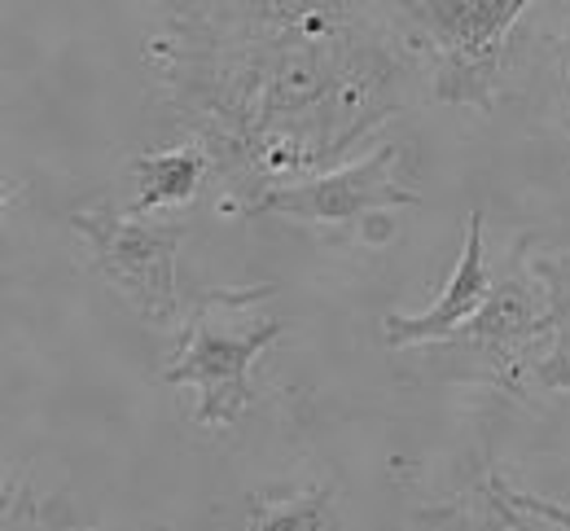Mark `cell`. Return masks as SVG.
<instances>
[{
  "label": "cell",
  "mask_w": 570,
  "mask_h": 531,
  "mask_svg": "<svg viewBox=\"0 0 570 531\" xmlns=\"http://www.w3.org/2000/svg\"><path fill=\"white\" fill-rule=\"evenodd\" d=\"M132 167V185L137 198L128 203V216H154V212H176L189 207L207 176H215V158L207 154V146L185 141L171 150H141L128 158Z\"/></svg>",
  "instance_id": "9c48e42d"
},
{
  "label": "cell",
  "mask_w": 570,
  "mask_h": 531,
  "mask_svg": "<svg viewBox=\"0 0 570 531\" xmlns=\"http://www.w3.org/2000/svg\"><path fill=\"white\" fill-rule=\"evenodd\" d=\"M0 531H92L71 514L67 496H40L27 479L22 488H9Z\"/></svg>",
  "instance_id": "8fae6325"
},
{
  "label": "cell",
  "mask_w": 570,
  "mask_h": 531,
  "mask_svg": "<svg viewBox=\"0 0 570 531\" xmlns=\"http://www.w3.org/2000/svg\"><path fill=\"white\" fill-rule=\"evenodd\" d=\"M535 264L540 273L549 277L553 295H558V307H562V321H567V343H570V250H535Z\"/></svg>",
  "instance_id": "7c38bea8"
},
{
  "label": "cell",
  "mask_w": 570,
  "mask_h": 531,
  "mask_svg": "<svg viewBox=\"0 0 570 531\" xmlns=\"http://www.w3.org/2000/svg\"><path fill=\"white\" fill-rule=\"evenodd\" d=\"M67 225L83 237L92 268L145 325L171 330L180 321V291H176V250L185 242L180 220L119 216L110 207H75Z\"/></svg>",
  "instance_id": "8992f818"
},
{
  "label": "cell",
  "mask_w": 570,
  "mask_h": 531,
  "mask_svg": "<svg viewBox=\"0 0 570 531\" xmlns=\"http://www.w3.org/2000/svg\"><path fill=\"white\" fill-rule=\"evenodd\" d=\"M404 163H409V150L400 141H382L368 154L338 163L312 180H294V185L259 194L242 212V220L282 216L294 225L334 228L364 246H382L391 237V212L422 207V194L413 176L404 171Z\"/></svg>",
  "instance_id": "5b68a950"
},
{
  "label": "cell",
  "mask_w": 570,
  "mask_h": 531,
  "mask_svg": "<svg viewBox=\"0 0 570 531\" xmlns=\"http://www.w3.org/2000/svg\"><path fill=\"white\" fill-rule=\"evenodd\" d=\"M448 361L465 365L461 378L492 382L509 395L570 391L567 321L549 277L535 264V237L522 233L492 282L488 304L456 334L430 343Z\"/></svg>",
  "instance_id": "7a4b0ae2"
},
{
  "label": "cell",
  "mask_w": 570,
  "mask_h": 531,
  "mask_svg": "<svg viewBox=\"0 0 570 531\" xmlns=\"http://www.w3.org/2000/svg\"><path fill=\"white\" fill-rule=\"evenodd\" d=\"M273 299H277V282L198 295V304L185 321V334L176 343V356L158 374V382L198 391L194 417L203 431L237 426L242 409L255 400L250 370L285 330V321L268 312Z\"/></svg>",
  "instance_id": "277c9868"
},
{
  "label": "cell",
  "mask_w": 570,
  "mask_h": 531,
  "mask_svg": "<svg viewBox=\"0 0 570 531\" xmlns=\"http://www.w3.org/2000/svg\"><path fill=\"white\" fill-rule=\"evenodd\" d=\"M531 4L535 0H382V13L434 101L492 115L509 40Z\"/></svg>",
  "instance_id": "3957f363"
},
{
  "label": "cell",
  "mask_w": 570,
  "mask_h": 531,
  "mask_svg": "<svg viewBox=\"0 0 570 531\" xmlns=\"http://www.w3.org/2000/svg\"><path fill=\"white\" fill-rule=\"evenodd\" d=\"M413 531H570V505L522 492L492 470L470 492L422 510Z\"/></svg>",
  "instance_id": "ba28073f"
},
{
  "label": "cell",
  "mask_w": 570,
  "mask_h": 531,
  "mask_svg": "<svg viewBox=\"0 0 570 531\" xmlns=\"http://www.w3.org/2000/svg\"><path fill=\"white\" fill-rule=\"evenodd\" d=\"M242 531H338L334 488H294V492H250Z\"/></svg>",
  "instance_id": "30bf717a"
},
{
  "label": "cell",
  "mask_w": 570,
  "mask_h": 531,
  "mask_svg": "<svg viewBox=\"0 0 570 531\" xmlns=\"http://www.w3.org/2000/svg\"><path fill=\"white\" fill-rule=\"evenodd\" d=\"M483 225L488 216L474 207L470 212V225H465V246H461V259L443 286V295L434 299V307L417 312V316H404V312H386L382 316V338L391 352H404V347H430L448 334H456L470 316H479V307L488 304L492 295V264H488V246H483Z\"/></svg>",
  "instance_id": "52a82bcc"
},
{
  "label": "cell",
  "mask_w": 570,
  "mask_h": 531,
  "mask_svg": "<svg viewBox=\"0 0 570 531\" xmlns=\"http://www.w3.org/2000/svg\"><path fill=\"white\" fill-rule=\"evenodd\" d=\"M141 58L167 115L215 158L224 216L338 167L422 83L382 0H167Z\"/></svg>",
  "instance_id": "6da1fadb"
},
{
  "label": "cell",
  "mask_w": 570,
  "mask_h": 531,
  "mask_svg": "<svg viewBox=\"0 0 570 531\" xmlns=\"http://www.w3.org/2000/svg\"><path fill=\"white\" fill-rule=\"evenodd\" d=\"M567 13H570V0H567ZM558 71H562V92H567V101H562V124H567V132H570V22H567V31H562V40H558Z\"/></svg>",
  "instance_id": "4fadbf2b"
}]
</instances>
